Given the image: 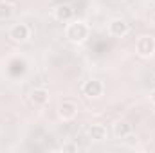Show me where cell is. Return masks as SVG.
<instances>
[{
  "label": "cell",
  "instance_id": "obj_1",
  "mask_svg": "<svg viewBox=\"0 0 155 153\" xmlns=\"http://www.w3.org/2000/svg\"><path fill=\"white\" fill-rule=\"evenodd\" d=\"M88 25L83 20H71V24H67L65 27V38L72 43H81L88 38Z\"/></svg>",
  "mask_w": 155,
  "mask_h": 153
},
{
  "label": "cell",
  "instance_id": "obj_2",
  "mask_svg": "<svg viewBox=\"0 0 155 153\" xmlns=\"http://www.w3.org/2000/svg\"><path fill=\"white\" fill-rule=\"evenodd\" d=\"M135 52L141 58H150L155 52V38L150 34H143L135 40Z\"/></svg>",
  "mask_w": 155,
  "mask_h": 153
},
{
  "label": "cell",
  "instance_id": "obj_3",
  "mask_svg": "<svg viewBox=\"0 0 155 153\" xmlns=\"http://www.w3.org/2000/svg\"><path fill=\"white\" fill-rule=\"evenodd\" d=\"M81 92H83V96L88 97V99H99V97L103 96V92H105V85H103L101 79L92 77V79H88V81L83 83Z\"/></svg>",
  "mask_w": 155,
  "mask_h": 153
},
{
  "label": "cell",
  "instance_id": "obj_4",
  "mask_svg": "<svg viewBox=\"0 0 155 153\" xmlns=\"http://www.w3.org/2000/svg\"><path fill=\"white\" fill-rule=\"evenodd\" d=\"M76 115H78V105L74 101L65 99V101L60 103V106H58V117H60L63 122H69V121L76 119Z\"/></svg>",
  "mask_w": 155,
  "mask_h": 153
},
{
  "label": "cell",
  "instance_id": "obj_5",
  "mask_svg": "<svg viewBox=\"0 0 155 153\" xmlns=\"http://www.w3.org/2000/svg\"><path fill=\"white\" fill-rule=\"evenodd\" d=\"M29 36H31V29H29L27 24H15L9 29V38L15 43H24Z\"/></svg>",
  "mask_w": 155,
  "mask_h": 153
},
{
  "label": "cell",
  "instance_id": "obj_6",
  "mask_svg": "<svg viewBox=\"0 0 155 153\" xmlns=\"http://www.w3.org/2000/svg\"><path fill=\"white\" fill-rule=\"evenodd\" d=\"M108 33H110V36H114V38H124V36L130 33V25H128L123 18H114V20H110V24H108Z\"/></svg>",
  "mask_w": 155,
  "mask_h": 153
},
{
  "label": "cell",
  "instance_id": "obj_7",
  "mask_svg": "<svg viewBox=\"0 0 155 153\" xmlns=\"http://www.w3.org/2000/svg\"><path fill=\"white\" fill-rule=\"evenodd\" d=\"M72 16H74V9H72V5L71 4H60V5H56V9H54V18L58 20V22H71L72 20Z\"/></svg>",
  "mask_w": 155,
  "mask_h": 153
},
{
  "label": "cell",
  "instance_id": "obj_8",
  "mask_svg": "<svg viewBox=\"0 0 155 153\" xmlns=\"http://www.w3.org/2000/svg\"><path fill=\"white\" fill-rule=\"evenodd\" d=\"M29 101L35 106H43L49 101V90L47 88H33L29 94Z\"/></svg>",
  "mask_w": 155,
  "mask_h": 153
},
{
  "label": "cell",
  "instance_id": "obj_9",
  "mask_svg": "<svg viewBox=\"0 0 155 153\" xmlns=\"http://www.w3.org/2000/svg\"><path fill=\"white\" fill-rule=\"evenodd\" d=\"M87 133H88V137L92 139V141H105L107 139V135H108V132H107V126L105 124H99V122H96V124H90L88 126V130H87Z\"/></svg>",
  "mask_w": 155,
  "mask_h": 153
},
{
  "label": "cell",
  "instance_id": "obj_10",
  "mask_svg": "<svg viewBox=\"0 0 155 153\" xmlns=\"http://www.w3.org/2000/svg\"><path fill=\"white\" fill-rule=\"evenodd\" d=\"M130 133H132V124L130 122L117 121L116 124H114V135H116L117 139H126V137H130Z\"/></svg>",
  "mask_w": 155,
  "mask_h": 153
},
{
  "label": "cell",
  "instance_id": "obj_11",
  "mask_svg": "<svg viewBox=\"0 0 155 153\" xmlns=\"http://www.w3.org/2000/svg\"><path fill=\"white\" fill-rule=\"evenodd\" d=\"M15 13V5L7 0H0V20H9Z\"/></svg>",
  "mask_w": 155,
  "mask_h": 153
},
{
  "label": "cell",
  "instance_id": "obj_12",
  "mask_svg": "<svg viewBox=\"0 0 155 153\" xmlns=\"http://www.w3.org/2000/svg\"><path fill=\"white\" fill-rule=\"evenodd\" d=\"M79 148H78V144H63L61 146V151H69V153H76Z\"/></svg>",
  "mask_w": 155,
  "mask_h": 153
},
{
  "label": "cell",
  "instance_id": "obj_13",
  "mask_svg": "<svg viewBox=\"0 0 155 153\" xmlns=\"http://www.w3.org/2000/svg\"><path fill=\"white\" fill-rule=\"evenodd\" d=\"M114 4H121V2H124V0H112Z\"/></svg>",
  "mask_w": 155,
  "mask_h": 153
}]
</instances>
